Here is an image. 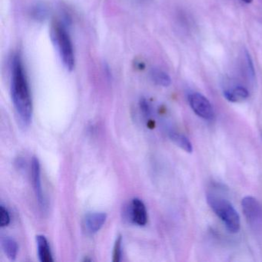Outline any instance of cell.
Wrapping results in <instances>:
<instances>
[{
    "label": "cell",
    "instance_id": "3",
    "mask_svg": "<svg viewBox=\"0 0 262 262\" xmlns=\"http://www.w3.org/2000/svg\"><path fill=\"white\" fill-rule=\"evenodd\" d=\"M207 202L217 217L224 222L229 232H238L241 228L240 216L228 200L213 194H208Z\"/></svg>",
    "mask_w": 262,
    "mask_h": 262
},
{
    "label": "cell",
    "instance_id": "9",
    "mask_svg": "<svg viewBox=\"0 0 262 262\" xmlns=\"http://www.w3.org/2000/svg\"><path fill=\"white\" fill-rule=\"evenodd\" d=\"M36 243L38 247V254L39 260L42 262H53L51 249L47 237L42 234L36 236Z\"/></svg>",
    "mask_w": 262,
    "mask_h": 262
},
{
    "label": "cell",
    "instance_id": "18",
    "mask_svg": "<svg viewBox=\"0 0 262 262\" xmlns=\"http://www.w3.org/2000/svg\"><path fill=\"white\" fill-rule=\"evenodd\" d=\"M246 62L247 67H248V73H249L250 76L251 77L254 76V66H253L252 61H251V57H250L249 54L246 52Z\"/></svg>",
    "mask_w": 262,
    "mask_h": 262
},
{
    "label": "cell",
    "instance_id": "6",
    "mask_svg": "<svg viewBox=\"0 0 262 262\" xmlns=\"http://www.w3.org/2000/svg\"><path fill=\"white\" fill-rule=\"evenodd\" d=\"M127 214L132 222L139 226H144L148 222V214L145 204L138 198L132 201L127 209Z\"/></svg>",
    "mask_w": 262,
    "mask_h": 262
},
{
    "label": "cell",
    "instance_id": "10",
    "mask_svg": "<svg viewBox=\"0 0 262 262\" xmlns=\"http://www.w3.org/2000/svg\"><path fill=\"white\" fill-rule=\"evenodd\" d=\"M224 96L229 102H239L248 99L249 93L246 89L242 86H236L231 90H226Z\"/></svg>",
    "mask_w": 262,
    "mask_h": 262
},
{
    "label": "cell",
    "instance_id": "20",
    "mask_svg": "<svg viewBox=\"0 0 262 262\" xmlns=\"http://www.w3.org/2000/svg\"><path fill=\"white\" fill-rule=\"evenodd\" d=\"M242 1L246 3V4H251V3H252L253 0H242Z\"/></svg>",
    "mask_w": 262,
    "mask_h": 262
},
{
    "label": "cell",
    "instance_id": "8",
    "mask_svg": "<svg viewBox=\"0 0 262 262\" xmlns=\"http://www.w3.org/2000/svg\"><path fill=\"white\" fill-rule=\"evenodd\" d=\"M107 215L104 212L89 213L85 219V225L90 234L97 233L102 228L106 221Z\"/></svg>",
    "mask_w": 262,
    "mask_h": 262
},
{
    "label": "cell",
    "instance_id": "11",
    "mask_svg": "<svg viewBox=\"0 0 262 262\" xmlns=\"http://www.w3.org/2000/svg\"><path fill=\"white\" fill-rule=\"evenodd\" d=\"M2 247L4 252L10 260H16L18 252V245L16 241L10 237L3 238Z\"/></svg>",
    "mask_w": 262,
    "mask_h": 262
},
{
    "label": "cell",
    "instance_id": "5",
    "mask_svg": "<svg viewBox=\"0 0 262 262\" xmlns=\"http://www.w3.org/2000/svg\"><path fill=\"white\" fill-rule=\"evenodd\" d=\"M190 106L197 116L205 120H211L214 117V110L209 101L200 93H192L188 96Z\"/></svg>",
    "mask_w": 262,
    "mask_h": 262
},
{
    "label": "cell",
    "instance_id": "19",
    "mask_svg": "<svg viewBox=\"0 0 262 262\" xmlns=\"http://www.w3.org/2000/svg\"><path fill=\"white\" fill-rule=\"evenodd\" d=\"M16 165L19 169H23L25 167L26 162H24V159H18L16 162Z\"/></svg>",
    "mask_w": 262,
    "mask_h": 262
},
{
    "label": "cell",
    "instance_id": "12",
    "mask_svg": "<svg viewBox=\"0 0 262 262\" xmlns=\"http://www.w3.org/2000/svg\"><path fill=\"white\" fill-rule=\"evenodd\" d=\"M169 137L171 140L178 146L180 147L182 149L185 150L186 152L191 153L193 151L192 145L190 141L183 135L174 132H170Z\"/></svg>",
    "mask_w": 262,
    "mask_h": 262
},
{
    "label": "cell",
    "instance_id": "7",
    "mask_svg": "<svg viewBox=\"0 0 262 262\" xmlns=\"http://www.w3.org/2000/svg\"><path fill=\"white\" fill-rule=\"evenodd\" d=\"M32 180H33V188H34L35 194L39 207L42 211L47 208V202L45 196L42 191V182H41V168L39 159L36 157H33L32 160Z\"/></svg>",
    "mask_w": 262,
    "mask_h": 262
},
{
    "label": "cell",
    "instance_id": "1",
    "mask_svg": "<svg viewBox=\"0 0 262 262\" xmlns=\"http://www.w3.org/2000/svg\"><path fill=\"white\" fill-rule=\"evenodd\" d=\"M11 96L16 113L24 125H30L33 116V102L22 59L16 55L12 61Z\"/></svg>",
    "mask_w": 262,
    "mask_h": 262
},
{
    "label": "cell",
    "instance_id": "14",
    "mask_svg": "<svg viewBox=\"0 0 262 262\" xmlns=\"http://www.w3.org/2000/svg\"><path fill=\"white\" fill-rule=\"evenodd\" d=\"M122 236H119L115 242L114 248H113V259L114 262L120 261L122 257Z\"/></svg>",
    "mask_w": 262,
    "mask_h": 262
},
{
    "label": "cell",
    "instance_id": "13",
    "mask_svg": "<svg viewBox=\"0 0 262 262\" xmlns=\"http://www.w3.org/2000/svg\"><path fill=\"white\" fill-rule=\"evenodd\" d=\"M151 78L153 82L160 86L168 87L171 85V79L165 72L158 69H153L151 72Z\"/></svg>",
    "mask_w": 262,
    "mask_h": 262
},
{
    "label": "cell",
    "instance_id": "4",
    "mask_svg": "<svg viewBox=\"0 0 262 262\" xmlns=\"http://www.w3.org/2000/svg\"><path fill=\"white\" fill-rule=\"evenodd\" d=\"M242 210L248 224L254 230L262 226V207L257 199L246 196L242 199Z\"/></svg>",
    "mask_w": 262,
    "mask_h": 262
},
{
    "label": "cell",
    "instance_id": "17",
    "mask_svg": "<svg viewBox=\"0 0 262 262\" xmlns=\"http://www.w3.org/2000/svg\"><path fill=\"white\" fill-rule=\"evenodd\" d=\"M139 106H140L141 110L144 114L149 116L150 113H151V106H150V104L148 103L146 99H141L140 102H139Z\"/></svg>",
    "mask_w": 262,
    "mask_h": 262
},
{
    "label": "cell",
    "instance_id": "16",
    "mask_svg": "<svg viewBox=\"0 0 262 262\" xmlns=\"http://www.w3.org/2000/svg\"><path fill=\"white\" fill-rule=\"evenodd\" d=\"M32 14L34 16L35 19H42L45 18L46 15H47V11H46L43 7L37 6V7L33 9Z\"/></svg>",
    "mask_w": 262,
    "mask_h": 262
},
{
    "label": "cell",
    "instance_id": "2",
    "mask_svg": "<svg viewBox=\"0 0 262 262\" xmlns=\"http://www.w3.org/2000/svg\"><path fill=\"white\" fill-rule=\"evenodd\" d=\"M50 36L64 67L67 70L72 71L75 67L74 49L65 26L61 23L55 22L52 25Z\"/></svg>",
    "mask_w": 262,
    "mask_h": 262
},
{
    "label": "cell",
    "instance_id": "15",
    "mask_svg": "<svg viewBox=\"0 0 262 262\" xmlns=\"http://www.w3.org/2000/svg\"><path fill=\"white\" fill-rule=\"evenodd\" d=\"M10 223V216L8 210L1 205L0 206V226L2 228L8 226Z\"/></svg>",
    "mask_w": 262,
    "mask_h": 262
}]
</instances>
